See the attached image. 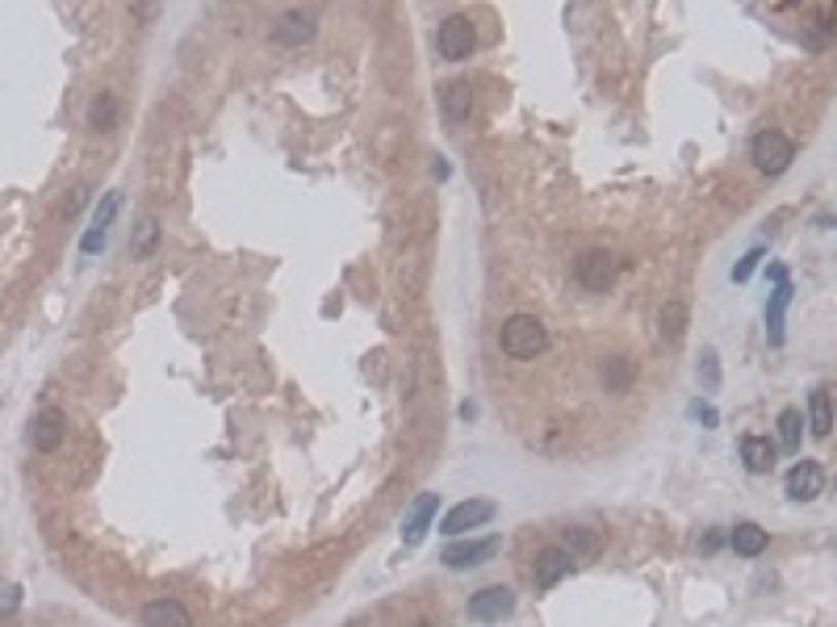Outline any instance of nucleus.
Instances as JSON below:
<instances>
[{"label": "nucleus", "instance_id": "1", "mask_svg": "<svg viewBox=\"0 0 837 627\" xmlns=\"http://www.w3.org/2000/svg\"><path fill=\"white\" fill-rule=\"evenodd\" d=\"M498 343H503V352L511 360H536L549 347V330L532 314H511L507 322H503V330H498Z\"/></svg>", "mask_w": 837, "mask_h": 627}, {"label": "nucleus", "instance_id": "2", "mask_svg": "<svg viewBox=\"0 0 837 627\" xmlns=\"http://www.w3.org/2000/svg\"><path fill=\"white\" fill-rule=\"evenodd\" d=\"M750 159H754L758 172L779 176V172H787L792 159H796V142L783 134V130H762V134H754V142H750Z\"/></svg>", "mask_w": 837, "mask_h": 627}, {"label": "nucleus", "instance_id": "3", "mask_svg": "<svg viewBox=\"0 0 837 627\" xmlns=\"http://www.w3.org/2000/svg\"><path fill=\"white\" fill-rule=\"evenodd\" d=\"M473 46H478V34H473V21L469 17H448V21H439L436 29V51L448 63H461V59L473 55Z\"/></svg>", "mask_w": 837, "mask_h": 627}, {"label": "nucleus", "instance_id": "4", "mask_svg": "<svg viewBox=\"0 0 837 627\" xmlns=\"http://www.w3.org/2000/svg\"><path fill=\"white\" fill-rule=\"evenodd\" d=\"M616 273H620V264H616V256H607V251H587V256L574 264L578 285L587 289V293H607V289L616 285Z\"/></svg>", "mask_w": 837, "mask_h": 627}, {"label": "nucleus", "instance_id": "5", "mask_svg": "<svg viewBox=\"0 0 837 627\" xmlns=\"http://www.w3.org/2000/svg\"><path fill=\"white\" fill-rule=\"evenodd\" d=\"M503 540L498 535H486V540H453V544L439 552V560L448 569H473V565H486L490 557H498Z\"/></svg>", "mask_w": 837, "mask_h": 627}, {"label": "nucleus", "instance_id": "6", "mask_svg": "<svg viewBox=\"0 0 837 627\" xmlns=\"http://www.w3.org/2000/svg\"><path fill=\"white\" fill-rule=\"evenodd\" d=\"M490 518H495V502H490V498H469V502H456L453 510L444 515L439 532L465 535V532H473V527H481V523H490Z\"/></svg>", "mask_w": 837, "mask_h": 627}, {"label": "nucleus", "instance_id": "7", "mask_svg": "<svg viewBox=\"0 0 837 627\" xmlns=\"http://www.w3.org/2000/svg\"><path fill=\"white\" fill-rule=\"evenodd\" d=\"M511 611H515V594L507 586H486L469 598V619H478V623H495Z\"/></svg>", "mask_w": 837, "mask_h": 627}, {"label": "nucleus", "instance_id": "8", "mask_svg": "<svg viewBox=\"0 0 837 627\" xmlns=\"http://www.w3.org/2000/svg\"><path fill=\"white\" fill-rule=\"evenodd\" d=\"M439 510V493H419V502L411 506V515L402 523V544H423V535L431 532Z\"/></svg>", "mask_w": 837, "mask_h": 627}, {"label": "nucleus", "instance_id": "9", "mask_svg": "<svg viewBox=\"0 0 837 627\" xmlns=\"http://www.w3.org/2000/svg\"><path fill=\"white\" fill-rule=\"evenodd\" d=\"M821 490H825V468L816 460H800L787 473V493L796 502H812V498H821Z\"/></svg>", "mask_w": 837, "mask_h": 627}, {"label": "nucleus", "instance_id": "10", "mask_svg": "<svg viewBox=\"0 0 837 627\" xmlns=\"http://www.w3.org/2000/svg\"><path fill=\"white\" fill-rule=\"evenodd\" d=\"M138 619H143V627H193L189 607H185V602H176V598H155V602H147Z\"/></svg>", "mask_w": 837, "mask_h": 627}, {"label": "nucleus", "instance_id": "11", "mask_svg": "<svg viewBox=\"0 0 837 627\" xmlns=\"http://www.w3.org/2000/svg\"><path fill=\"white\" fill-rule=\"evenodd\" d=\"M63 436H68V419H63V410H42L38 419H34V431H29V439H34V448L38 452H55L59 444H63Z\"/></svg>", "mask_w": 837, "mask_h": 627}, {"label": "nucleus", "instance_id": "12", "mask_svg": "<svg viewBox=\"0 0 837 627\" xmlns=\"http://www.w3.org/2000/svg\"><path fill=\"white\" fill-rule=\"evenodd\" d=\"M792 281H779L775 285V293H770V301H767V339H770V347H779L783 343V322H787V305H792Z\"/></svg>", "mask_w": 837, "mask_h": 627}, {"label": "nucleus", "instance_id": "13", "mask_svg": "<svg viewBox=\"0 0 837 627\" xmlns=\"http://www.w3.org/2000/svg\"><path fill=\"white\" fill-rule=\"evenodd\" d=\"M570 569H574V557H570L565 548H545V552L536 557V586H540V590L557 586Z\"/></svg>", "mask_w": 837, "mask_h": 627}, {"label": "nucleus", "instance_id": "14", "mask_svg": "<svg viewBox=\"0 0 837 627\" xmlns=\"http://www.w3.org/2000/svg\"><path fill=\"white\" fill-rule=\"evenodd\" d=\"M742 460H745L750 473H770L775 460H779V448H775L767 436H745L742 439Z\"/></svg>", "mask_w": 837, "mask_h": 627}, {"label": "nucleus", "instance_id": "15", "mask_svg": "<svg viewBox=\"0 0 837 627\" xmlns=\"http://www.w3.org/2000/svg\"><path fill=\"white\" fill-rule=\"evenodd\" d=\"M728 544H733V552L737 557H762L770 544V535L758 527V523H737L733 527V535H728Z\"/></svg>", "mask_w": 837, "mask_h": 627}, {"label": "nucleus", "instance_id": "16", "mask_svg": "<svg viewBox=\"0 0 837 627\" xmlns=\"http://www.w3.org/2000/svg\"><path fill=\"white\" fill-rule=\"evenodd\" d=\"M686 322H691V310H686V301H666L658 314V330L666 343H683L686 335Z\"/></svg>", "mask_w": 837, "mask_h": 627}, {"label": "nucleus", "instance_id": "17", "mask_svg": "<svg viewBox=\"0 0 837 627\" xmlns=\"http://www.w3.org/2000/svg\"><path fill=\"white\" fill-rule=\"evenodd\" d=\"M565 552L574 560H590V557H599V548H603V535L599 532H590V527H565Z\"/></svg>", "mask_w": 837, "mask_h": 627}, {"label": "nucleus", "instance_id": "18", "mask_svg": "<svg viewBox=\"0 0 837 627\" xmlns=\"http://www.w3.org/2000/svg\"><path fill=\"white\" fill-rule=\"evenodd\" d=\"M276 38L285 42V46H302V42L315 38V17L310 13H285L281 17V26H276Z\"/></svg>", "mask_w": 837, "mask_h": 627}, {"label": "nucleus", "instance_id": "19", "mask_svg": "<svg viewBox=\"0 0 837 627\" xmlns=\"http://www.w3.org/2000/svg\"><path fill=\"white\" fill-rule=\"evenodd\" d=\"M439 105H444V113H448L453 122H465L469 113H473V93H469V84H444Z\"/></svg>", "mask_w": 837, "mask_h": 627}, {"label": "nucleus", "instance_id": "20", "mask_svg": "<svg viewBox=\"0 0 837 627\" xmlns=\"http://www.w3.org/2000/svg\"><path fill=\"white\" fill-rule=\"evenodd\" d=\"M808 427H812V436H821V439L833 431V402H829L825 389H816L808 397Z\"/></svg>", "mask_w": 837, "mask_h": 627}, {"label": "nucleus", "instance_id": "21", "mask_svg": "<svg viewBox=\"0 0 837 627\" xmlns=\"http://www.w3.org/2000/svg\"><path fill=\"white\" fill-rule=\"evenodd\" d=\"M800 436H804V414H800V410H783V414H779V444H783V452H796L800 448Z\"/></svg>", "mask_w": 837, "mask_h": 627}, {"label": "nucleus", "instance_id": "22", "mask_svg": "<svg viewBox=\"0 0 837 627\" xmlns=\"http://www.w3.org/2000/svg\"><path fill=\"white\" fill-rule=\"evenodd\" d=\"M88 122L96 126V130H113L118 126V96L113 93H101L93 101V113H88Z\"/></svg>", "mask_w": 837, "mask_h": 627}, {"label": "nucleus", "instance_id": "23", "mask_svg": "<svg viewBox=\"0 0 837 627\" xmlns=\"http://www.w3.org/2000/svg\"><path fill=\"white\" fill-rule=\"evenodd\" d=\"M603 385L611 389V394H624L632 385V364L624 360V355H616V360H607L603 364Z\"/></svg>", "mask_w": 837, "mask_h": 627}, {"label": "nucleus", "instance_id": "24", "mask_svg": "<svg viewBox=\"0 0 837 627\" xmlns=\"http://www.w3.org/2000/svg\"><path fill=\"white\" fill-rule=\"evenodd\" d=\"M118 209H122V192H105V201L96 205V214H93V226H88V231H96V234H110L113 218H118Z\"/></svg>", "mask_w": 837, "mask_h": 627}, {"label": "nucleus", "instance_id": "25", "mask_svg": "<svg viewBox=\"0 0 837 627\" xmlns=\"http://www.w3.org/2000/svg\"><path fill=\"white\" fill-rule=\"evenodd\" d=\"M700 385H703V394H716V389H720V355H716L712 347L700 355Z\"/></svg>", "mask_w": 837, "mask_h": 627}, {"label": "nucleus", "instance_id": "26", "mask_svg": "<svg viewBox=\"0 0 837 627\" xmlns=\"http://www.w3.org/2000/svg\"><path fill=\"white\" fill-rule=\"evenodd\" d=\"M155 243H160V222L155 218H143L138 222V234H135V256H152L155 251Z\"/></svg>", "mask_w": 837, "mask_h": 627}, {"label": "nucleus", "instance_id": "27", "mask_svg": "<svg viewBox=\"0 0 837 627\" xmlns=\"http://www.w3.org/2000/svg\"><path fill=\"white\" fill-rule=\"evenodd\" d=\"M758 259H762V247H754V251H745V256L737 259V268H733V281H737V285H745V281H750V276H754Z\"/></svg>", "mask_w": 837, "mask_h": 627}, {"label": "nucleus", "instance_id": "28", "mask_svg": "<svg viewBox=\"0 0 837 627\" xmlns=\"http://www.w3.org/2000/svg\"><path fill=\"white\" fill-rule=\"evenodd\" d=\"M695 419H700L703 427H716V423H720V414H716L712 406H695Z\"/></svg>", "mask_w": 837, "mask_h": 627}, {"label": "nucleus", "instance_id": "29", "mask_svg": "<svg viewBox=\"0 0 837 627\" xmlns=\"http://www.w3.org/2000/svg\"><path fill=\"white\" fill-rule=\"evenodd\" d=\"M80 205H84V189H71V197H68V205H63V209H68V214H76Z\"/></svg>", "mask_w": 837, "mask_h": 627}, {"label": "nucleus", "instance_id": "30", "mask_svg": "<svg viewBox=\"0 0 837 627\" xmlns=\"http://www.w3.org/2000/svg\"><path fill=\"white\" fill-rule=\"evenodd\" d=\"M17 598H21V590L9 586V598H4V615H13V611H17Z\"/></svg>", "mask_w": 837, "mask_h": 627}, {"label": "nucleus", "instance_id": "31", "mask_svg": "<svg viewBox=\"0 0 837 627\" xmlns=\"http://www.w3.org/2000/svg\"><path fill=\"white\" fill-rule=\"evenodd\" d=\"M720 544H725V535H720V532H712V535H708V540H703V548H708V552H716V548H720Z\"/></svg>", "mask_w": 837, "mask_h": 627}]
</instances>
